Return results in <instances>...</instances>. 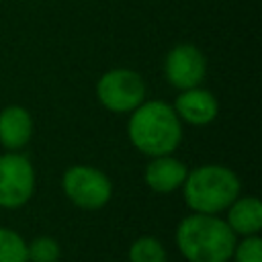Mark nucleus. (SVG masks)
I'll list each match as a JSON object with an SVG mask.
<instances>
[{
    "mask_svg": "<svg viewBox=\"0 0 262 262\" xmlns=\"http://www.w3.org/2000/svg\"><path fill=\"white\" fill-rule=\"evenodd\" d=\"M35 174L25 156H0V207L16 209L33 194Z\"/></svg>",
    "mask_w": 262,
    "mask_h": 262,
    "instance_id": "nucleus-6",
    "label": "nucleus"
},
{
    "mask_svg": "<svg viewBox=\"0 0 262 262\" xmlns=\"http://www.w3.org/2000/svg\"><path fill=\"white\" fill-rule=\"evenodd\" d=\"M0 262H29L27 244L16 231L6 227H0Z\"/></svg>",
    "mask_w": 262,
    "mask_h": 262,
    "instance_id": "nucleus-12",
    "label": "nucleus"
},
{
    "mask_svg": "<svg viewBox=\"0 0 262 262\" xmlns=\"http://www.w3.org/2000/svg\"><path fill=\"white\" fill-rule=\"evenodd\" d=\"M129 137L133 145L147 156H168L180 143V119L176 111L162 100L141 102L129 121Z\"/></svg>",
    "mask_w": 262,
    "mask_h": 262,
    "instance_id": "nucleus-2",
    "label": "nucleus"
},
{
    "mask_svg": "<svg viewBox=\"0 0 262 262\" xmlns=\"http://www.w3.org/2000/svg\"><path fill=\"white\" fill-rule=\"evenodd\" d=\"M29 262H57L59 258V244L53 237H37L27 246Z\"/></svg>",
    "mask_w": 262,
    "mask_h": 262,
    "instance_id": "nucleus-14",
    "label": "nucleus"
},
{
    "mask_svg": "<svg viewBox=\"0 0 262 262\" xmlns=\"http://www.w3.org/2000/svg\"><path fill=\"white\" fill-rule=\"evenodd\" d=\"M131 262H166L164 246L156 237H137L129 248Z\"/></svg>",
    "mask_w": 262,
    "mask_h": 262,
    "instance_id": "nucleus-13",
    "label": "nucleus"
},
{
    "mask_svg": "<svg viewBox=\"0 0 262 262\" xmlns=\"http://www.w3.org/2000/svg\"><path fill=\"white\" fill-rule=\"evenodd\" d=\"M176 115H180L190 125H207L217 115V100L211 92L188 88L176 98Z\"/></svg>",
    "mask_w": 262,
    "mask_h": 262,
    "instance_id": "nucleus-8",
    "label": "nucleus"
},
{
    "mask_svg": "<svg viewBox=\"0 0 262 262\" xmlns=\"http://www.w3.org/2000/svg\"><path fill=\"white\" fill-rule=\"evenodd\" d=\"M205 57L194 45H178L166 57V78L172 86L188 90L205 78Z\"/></svg>",
    "mask_w": 262,
    "mask_h": 262,
    "instance_id": "nucleus-7",
    "label": "nucleus"
},
{
    "mask_svg": "<svg viewBox=\"0 0 262 262\" xmlns=\"http://www.w3.org/2000/svg\"><path fill=\"white\" fill-rule=\"evenodd\" d=\"M235 262H262V242L256 235H248L233 248Z\"/></svg>",
    "mask_w": 262,
    "mask_h": 262,
    "instance_id": "nucleus-15",
    "label": "nucleus"
},
{
    "mask_svg": "<svg viewBox=\"0 0 262 262\" xmlns=\"http://www.w3.org/2000/svg\"><path fill=\"white\" fill-rule=\"evenodd\" d=\"M33 131L31 115L23 106H6L0 113V143L8 149L23 147Z\"/></svg>",
    "mask_w": 262,
    "mask_h": 262,
    "instance_id": "nucleus-10",
    "label": "nucleus"
},
{
    "mask_svg": "<svg viewBox=\"0 0 262 262\" xmlns=\"http://www.w3.org/2000/svg\"><path fill=\"white\" fill-rule=\"evenodd\" d=\"M239 192L237 176L223 166H201L184 178V199L196 213L213 215L229 207Z\"/></svg>",
    "mask_w": 262,
    "mask_h": 262,
    "instance_id": "nucleus-3",
    "label": "nucleus"
},
{
    "mask_svg": "<svg viewBox=\"0 0 262 262\" xmlns=\"http://www.w3.org/2000/svg\"><path fill=\"white\" fill-rule=\"evenodd\" d=\"M98 100L115 113H129L135 111L145 96V86L139 74L133 70H111L106 72L96 86Z\"/></svg>",
    "mask_w": 262,
    "mask_h": 262,
    "instance_id": "nucleus-4",
    "label": "nucleus"
},
{
    "mask_svg": "<svg viewBox=\"0 0 262 262\" xmlns=\"http://www.w3.org/2000/svg\"><path fill=\"white\" fill-rule=\"evenodd\" d=\"M63 190L82 209H100L111 199V180L92 166H72L63 174Z\"/></svg>",
    "mask_w": 262,
    "mask_h": 262,
    "instance_id": "nucleus-5",
    "label": "nucleus"
},
{
    "mask_svg": "<svg viewBox=\"0 0 262 262\" xmlns=\"http://www.w3.org/2000/svg\"><path fill=\"white\" fill-rule=\"evenodd\" d=\"M233 233L242 235H256L262 227V205L256 196H246L231 203L229 217L225 221Z\"/></svg>",
    "mask_w": 262,
    "mask_h": 262,
    "instance_id": "nucleus-11",
    "label": "nucleus"
},
{
    "mask_svg": "<svg viewBox=\"0 0 262 262\" xmlns=\"http://www.w3.org/2000/svg\"><path fill=\"white\" fill-rule=\"evenodd\" d=\"M176 242L188 262H227L233 256L235 233L225 221L194 213L180 221Z\"/></svg>",
    "mask_w": 262,
    "mask_h": 262,
    "instance_id": "nucleus-1",
    "label": "nucleus"
},
{
    "mask_svg": "<svg viewBox=\"0 0 262 262\" xmlns=\"http://www.w3.org/2000/svg\"><path fill=\"white\" fill-rule=\"evenodd\" d=\"M186 166L168 156H156V160L145 168V182L156 192H172L186 178Z\"/></svg>",
    "mask_w": 262,
    "mask_h": 262,
    "instance_id": "nucleus-9",
    "label": "nucleus"
}]
</instances>
